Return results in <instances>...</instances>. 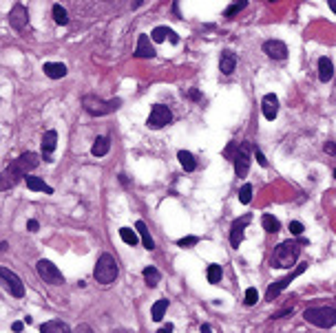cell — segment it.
<instances>
[{
  "label": "cell",
  "mask_w": 336,
  "mask_h": 333,
  "mask_svg": "<svg viewBox=\"0 0 336 333\" xmlns=\"http://www.w3.org/2000/svg\"><path fill=\"white\" fill-rule=\"evenodd\" d=\"M172 121V112H170V109L168 106H164V104H155L151 109V115H149V126L151 128H164L166 124H170Z\"/></svg>",
  "instance_id": "8"
},
{
  "label": "cell",
  "mask_w": 336,
  "mask_h": 333,
  "mask_svg": "<svg viewBox=\"0 0 336 333\" xmlns=\"http://www.w3.org/2000/svg\"><path fill=\"white\" fill-rule=\"evenodd\" d=\"M328 2H330V9L336 13V0H328Z\"/></svg>",
  "instance_id": "44"
},
{
  "label": "cell",
  "mask_w": 336,
  "mask_h": 333,
  "mask_svg": "<svg viewBox=\"0 0 336 333\" xmlns=\"http://www.w3.org/2000/svg\"><path fill=\"white\" fill-rule=\"evenodd\" d=\"M9 24H11L16 31H24L27 24H29L27 7H22V4H13L11 11H9Z\"/></svg>",
  "instance_id": "11"
},
{
  "label": "cell",
  "mask_w": 336,
  "mask_h": 333,
  "mask_svg": "<svg viewBox=\"0 0 336 333\" xmlns=\"http://www.w3.org/2000/svg\"><path fill=\"white\" fill-rule=\"evenodd\" d=\"M151 35H153V40H155V42H164L166 38L170 40L172 44H177V42H179L177 33H175V31H170L168 27H155V29H153V33H151Z\"/></svg>",
  "instance_id": "20"
},
{
  "label": "cell",
  "mask_w": 336,
  "mask_h": 333,
  "mask_svg": "<svg viewBox=\"0 0 336 333\" xmlns=\"http://www.w3.org/2000/svg\"><path fill=\"white\" fill-rule=\"evenodd\" d=\"M142 276H144V280H146V285L149 287H157L160 285V280H162L160 269H155V267H146L144 271H142Z\"/></svg>",
  "instance_id": "28"
},
{
  "label": "cell",
  "mask_w": 336,
  "mask_h": 333,
  "mask_svg": "<svg viewBox=\"0 0 336 333\" xmlns=\"http://www.w3.org/2000/svg\"><path fill=\"white\" fill-rule=\"evenodd\" d=\"M75 331H91V327H86V325H78V327H75Z\"/></svg>",
  "instance_id": "42"
},
{
  "label": "cell",
  "mask_w": 336,
  "mask_h": 333,
  "mask_svg": "<svg viewBox=\"0 0 336 333\" xmlns=\"http://www.w3.org/2000/svg\"><path fill=\"white\" fill-rule=\"evenodd\" d=\"M135 229L140 232V238H142V243H144V247H146V249H155V240L151 238L149 229H146V223H144V221H137V223H135Z\"/></svg>",
  "instance_id": "24"
},
{
  "label": "cell",
  "mask_w": 336,
  "mask_h": 333,
  "mask_svg": "<svg viewBox=\"0 0 336 333\" xmlns=\"http://www.w3.org/2000/svg\"><path fill=\"white\" fill-rule=\"evenodd\" d=\"M261 111H263V117L272 121L274 117L279 115V97L274 95V93L263 95V100H261Z\"/></svg>",
  "instance_id": "14"
},
{
  "label": "cell",
  "mask_w": 336,
  "mask_h": 333,
  "mask_svg": "<svg viewBox=\"0 0 336 333\" xmlns=\"http://www.w3.org/2000/svg\"><path fill=\"white\" fill-rule=\"evenodd\" d=\"M177 159H179L181 168H184L186 172H192V170H197V161H195V157H192L190 152H186V150H179V152H177Z\"/></svg>",
  "instance_id": "25"
},
{
  "label": "cell",
  "mask_w": 336,
  "mask_h": 333,
  "mask_svg": "<svg viewBox=\"0 0 336 333\" xmlns=\"http://www.w3.org/2000/svg\"><path fill=\"white\" fill-rule=\"evenodd\" d=\"M290 232H292V236H301V234H303V223L290 221Z\"/></svg>",
  "instance_id": "36"
},
{
  "label": "cell",
  "mask_w": 336,
  "mask_h": 333,
  "mask_svg": "<svg viewBox=\"0 0 336 333\" xmlns=\"http://www.w3.org/2000/svg\"><path fill=\"white\" fill-rule=\"evenodd\" d=\"M303 318L314 327H321V329H330V327L336 325V309L334 307H310L305 309Z\"/></svg>",
  "instance_id": "5"
},
{
  "label": "cell",
  "mask_w": 336,
  "mask_h": 333,
  "mask_svg": "<svg viewBox=\"0 0 336 333\" xmlns=\"http://www.w3.org/2000/svg\"><path fill=\"white\" fill-rule=\"evenodd\" d=\"M109 150H111V139L109 137H98L95 143L91 146V155L93 157H104Z\"/></svg>",
  "instance_id": "22"
},
{
  "label": "cell",
  "mask_w": 336,
  "mask_h": 333,
  "mask_svg": "<svg viewBox=\"0 0 336 333\" xmlns=\"http://www.w3.org/2000/svg\"><path fill=\"white\" fill-rule=\"evenodd\" d=\"M263 53L272 60H286L288 58V47L281 40H266L263 42Z\"/></svg>",
  "instance_id": "12"
},
{
  "label": "cell",
  "mask_w": 336,
  "mask_h": 333,
  "mask_svg": "<svg viewBox=\"0 0 336 333\" xmlns=\"http://www.w3.org/2000/svg\"><path fill=\"white\" fill-rule=\"evenodd\" d=\"M82 106L89 115L102 117V115H109V112L118 111L122 106V100H102V97H95V95H84Z\"/></svg>",
  "instance_id": "4"
},
{
  "label": "cell",
  "mask_w": 336,
  "mask_h": 333,
  "mask_svg": "<svg viewBox=\"0 0 336 333\" xmlns=\"http://www.w3.org/2000/svg\"><path fill=\"white\" fill-rule=\"evenodd\" d=\"M257 300H259V291L254 289V287H250V289L246 291V305L252 307V305H257Z\"/></svg>",
  "instance_id": "34"
},
{
  "label": "cell",
  "mask_w": 336,
  "mask_h": 333,
  "mask_svg": "<svg viewBox=\"0 0 336 333\" xmlns=\"http://www.w3.org/2000/svg\"><path fill=\"white\" fill-rule=\"evenodd\" d=\"M254 157H257L259 166H263V168H266V166H268V159H266V157H263V152H261V150H259V148H257V150H254Z\"/></svg>",
  "instance_id": "38"
},
{
  "label": "cell",
  "mask_w": 336,
  "mask_h": 333,
  "mask_svg": "<svg viewBox=\"0 0 336 333\" xmlns=\"http://www.w3.org/2000/svg\"><path fill=\"white\" fill-rule=\"evenodd\" d=\"M292 314V309H283V311H279V314H274L272 318H283V316H290Z\"/></svg>",
  "instance_id": "40"
},
{
  "label": "cell",
  "mask_w": 336,
  "mask_h": 333,
  "mask_svg": "<svg viewBox=\"0 0 336 333\" xmlns=\"http://www.w3.org/2000/svg\"><path fill=\"white\" fill-rule=\"evenodd\" d=\"M142 2H144V0H135V2H133V9H137V7H140V4Z\"/></svg>",
  "instance_id": "45"
},
{
  "label": "cell",
  "mask_w": 336,
  "mask_h": 333,
  "mask_svg": "<svg viewBox=\"0 0 336 333\" xmlns=\"http://www.w3.org/2000/svg\"><path fill=\"white\" fill-rule=\"evenodd\" d=\"M252 221V217L250 214H246V217H241V219H237L235 223H232V227H230V243H232V247H239L241 245V240H243V229H246V225Z\"/></svg>",
  "instance_id": "13"
},
{
  "label": "cell",
  "mask_w": 336,
  "mask_h": 333,
  "mask_svg": "<svg viewBox=\"0 0 336 333\" xmlns=\"http://www.w3.org/2000/svg\"><path fill=\"white\" fill-rule=\"evenodd\" d=\"M160 331H162V333H168V331H172V325H164Z\"/></svg>",
  "instance_id": "43"
},
{
  "label": "cell",
  "mask_w": 336,
  "mask_h": 333,
  "mask_svg": "<svg viewBox=\"0 0 336 333\" xmlns=\"http://www.w3.org/2000/svg\"><path fill=\"white\" fill-rule=\"evenodd\" d=\"M120 238L124 240L126 245H137V240H140V232L137 229H131V227H120Z\"/></svg>",
  "instance_id": "27"
},
{
  "label": "cell",
  "mask_w": 336,
  "mask_h": 333,
  "mask_svg": "<svg viewBox=\"0 0 336 333\" xmlns=\"http://www.w3.org/2000/svg\"><path fill=\"white\" fill-rule=\"evenodd\" d=\"M237 69V55L232 51H223L221 53V60H219V71L223 75H232Z\"/></svg>",
  "instance_id": "17"
},
{
  "label": "cell",
  "mask_w": 336,
  "mask_h": 333,
  "mask_svg": "<svg viewBox=\"0 0 336 333\" xmlns=\"http://www.w3.org/2000/svg\"><path fill=\"white\" fill-rule=\"evenodd\" d=\"M118 274H120L118 260H115L111 254H102L98 258V263H95V269H93L95 280L102 285H111V283H115Z\"/></svg>",
  "instance_id": "3"
},
{
  "label": "cell",
  "mask_w": 336,
  "mask_h": 333,
  "mask_svg": "<svg viewBox=\"0 0 336 333\" xmlns=\"http://www.w3.org/2000/svg\"><path fill=\"white\" fill-rule=\"evenodd\" d=\"M246 4H248V0H235V2H232V7L226 9V16H228V18L235 16V13H239L241 9H246Z\"/></svg>",
  "instance_id": "33"
},
{
  "label": "cell",
  "mask_w": 336,
  "mask_h": 333,
  "mask_svg": "<svg viewBox=\"0 0 336 333\" xmlns=\"http://www.w3.org/2000/svg\"><path fill=\"white\" fill-rule=\"evenodd\" d=\"M27 227H29V232H38V221H35V219L27 221Z\"/></svg>",
  "instance_id": "39"
},
{
  "label": "cell",
  "mask_w": 336,
  "mask_h": 333,
  "mask_svg": "<svg viewBox=\"0 0 336 333\" xmlns=\"http://www.w3.org/2000/svg\"><path fill=\"white\" fill-rule=\"evenodd\" d=\"M303 271H305V265H299V267L294 269L292 274H288L286 278H281V280H277L274 285H270V287H268V291H266V298H268V300H274V298H277V296L281 294V291L286 289V287H288L290 283H292L294 278H297V276H301Z\"/></svg>",
  "instance_id": "9"
},
{
  "label": "cell",
  "mask_w": 336,
  "mask_h": 333,
  "mask_svg": "<svg viewBox=\"0 0 336 333\" xmlns=\"http://www.w3.org/2000/svg\"><path fill=\"white\" fill-rule=\"evenodd\" d=\"M261 225H263V229L270 234H277L279 229H281V223H279V219L277 217H272V214H263L261 217Z\"/></svg>",
  "instance_id": "26"
},
{
  "label": "cell",
  "mask_w": 336,
  "mask_h": 333,
  "mask_svg": "<svg viewBox=\"0 0 336 333\" xmlns=\"http://www.w3.org/2000/svg\"><path fill=\"white\" fill-rule=\"evenodd\" d=\"M42 71H44V75L51 78V80H60V78L67 75V66H64L62 62H44Z\"/></svg>",
  "instance_id": "19"
},
{
  "label": "cell",
  "mask_w": 336,
  "mask_h": 333,
  "mask_svg": "<svg viewBox=\"0 0 336 333\" xmlns=\"http://www.w3.org/2000/svg\"><path fill=\"white\" fill-rule=\"evenodd\" d=\"M0 278H2V287H4V289H7L11 296H16V298H22V296H24V285H22V280H20L9 267H0Z\"/></svg>",
  "instance_id": "7"
},
{
  "label": "cell",
  "mask_w": 336,
  "mask_h": 333,
  "mask_svg": "<svg viewBox=\"0 0 336 333\" xmlns=\"http://www.w3.org/2000/svg\"><path fill=\"white\" fill-rule=\"evenodd\" d=\"M323 150L328 152V155H336V143L334 141H325L323 143Z\"/></svg>",
  "instance_id": "37"
},
{
  "label": "cell",
  "mask_w": 336,
  "mask_h": 333,
  "mask_svg": "<svg viewBox=\"0 0 336 333\" xmlns=\"http://www.w3.org/2000/svg\"><path fill=\"white\" fill-rule=\"evenodd\" d=\"M40 331L42 333H67L69 327L64 325L62 320H49V322H44V325H40Z\"/></svg>",
  "instance_id": "23"
},
{
  "label": "cell",
  "mask_w": 336,
  "mask_h": 333,
  "mask_svg": "<svg viewBox=\"0 0 336 333\" xmlns=\"http://www.w3.org/2000/svg\"><path fill=\"white\" fill-rule=\"evenodd\" d=\"M308 243H310L308 238H299V240L290 238V240L279 243L272 252L270 265H272V267H279V269H290L299 260V256H301V245H308Z\"/></svg>",
  "instance_id": "1"
},
{
  "label": "cell",
  "mask_w": 336,
  "mask_h": 333,
  "mask_svg": "<svg viewBox=\"0 0 336 333\" xmlns=\"http://www.w3.org/2000/svg\"><path fill=\"white\" fill-rule=\"evenodd\" d=\"M55 146H58V132L47 130L42 135V157H44V161H51V155H53Z\"/></svg>",
  "instance_id": "15"
},
{
  "label": "cell",
  "mask_w": 336,
  "mask_h": 333,
  "mask_svg": "<svg viewBox=\"0 0 336 333\" xmlns=\"http://www.w3.org/2000/svg\"><path fill=\"white\" fill-rule=\"evenodd\" d=\"M24 181H27V188L29 190H33V192H44V194H53V188L47 186V183L42 181V179H38V177H24Z\"/></svg>",
  "instance_id": "21"
},
{
  "label": "cell",
  "mask_w": 336,
  "mask_h": 333,
  "mask_svg": "<svg viewBox=\"0 0 336 333\" xmlns=\"http://www.w3.org/2000/svg\"><path fill=\"white\" fill-rule=\"evenodd\" d=\"M239 201H241L243 206H248V203L252 201V186L250 183H243V188L239 190Z\"/></svg>",
  "instance_id": "32"
},
{
  "label": "cell",
  "mask_w": 336,
  "mask_h": 333,
  "mask_svg": "<svg viewBox=\"0 0 336 333\" xmlns=\"http://www.w3.org/2000/svg\"><path fill=\"white\" fill-rule=\"evenodd\" d=\"M206 276H208V283H212V285H219V283H221V276H223V271H221V265H208V271H206Z\"/></svg>",
  "instance_id": "29"
},
{
  "label": "cell",
  "mask_w": 336,
  "mask_h": 333,
  "mask_svg": "<svg viewBox=\"0 0 336 333\" xmlns=\"http://www.w3.org/2000/svg\"><path fill=\"white\" fill-rule=\"evenodd\" d=\"M135 55L137 58H155V49L151 44V38L146 33H142L137 38V47H135Z\"/></svg>",
  "instance_id": "16"
},
{
  "label": "cell",
  "mask_w": 336,
  "mask_h": 333,
  "mask_svg": "<svg viewBox=\"0 0 336 333\" xmlns=\"http://www.w3.org/2000/svg\"><path fill=\"white\" fill-rule=\"evenodd\" d=\"M22 322H13V325H11V331H22Z\"/></svg>",
  "instance_id": "41"
},
{
  "label": "cell",
  "mask_w": 336,
  "mask_h": 333,
  "mask_svg": "<svg viewBox=\"0 0 336 333\" xmlns=\"http://www.w3.org/2000/svg\"><path fill=\"white\" fill-rule=\"evenodd\" d=\"M332 78H334V64H332V60L323 55V58L319 60V80L323 82V84H328Z\"/></svg>",
  "instance_id": "18"
},
{
  "label": "cell",
  "mask_w": 336,
  "mask_h": 333,
  "mask_svg": "<svg viewBox=\"0 0 336 333\" xmlns=\"http://www.w3.org/2000/svg\"><path fill=\"white\" fill-rule=\"evenodd\" d=\"M197 243H199V238H197V236H186V238L177 240V245H179V247H190V245H197Z\"/></svg>",
  "instance_id": "35"
},
{
  "label": "cell",
  "mask_w": 336,
  "mask_h": 333,
  "mask_svg": "<svg viewBox=\"0 0 336 333\" xmlns=\"http://www.w3.org/2000/svg\"><path fill=\"white\" fill-rule=\"evenodd\" d=\"M38 163H40V157L35 155V152H24V155H20L18 159H13L7 170L2 172V190L13 186L20 177H27V172L33 170Z\"/></svg>",
  "instance_id": "2"
},
{
  "label": "cell",
  "mask_w": 336,
  "mask_h": 333,
  "mask_svg": "<svg viewBox=\"0 0 336 333\" xmlns=\"http://www.w3.org/2000/svg\"><path fill=\"white\" fill-rule=\"evenodd\" d=\"M53 20L58 24H69V13L62 4H53Z\"/></svg>",
  "instance_id": "31"
},
{
  "label": "cell",
  "mask_w": 336,
  "mask_h": 333,
  "mask_svg": "<svg viewBox=\"0 0 336 333\" xmlns=\"http://www.w3.org/2000/svg\"><path fill=\"white\" fill-rule=\"evenodd\" d=\"M272 2H274V0H272Z\"/></svg>",
  "instance_id": "47"
},
{
  "label": "cell",
  "mask_w": 336,
  "mask_h": 333,
  "mask_svg": "<svg viewBox=\"0 0 336 333\" xmlns=\"http://www.w3.org/2000/svg\"><path fill=\"white\" fill-rule=\"evenodd\" d=\"M35 269H38V276L44 280V283H49V285H62L64 283L62 271L47 258H40L38 263H35Z\"/></svg>",
  "instance_id": "6"
},
{
  "label": "cell",
  "mask_w": 336,
  "mask_h": 333,
  "mask_svg": "<svg viewBox=\"0 0 336 333\" xmlns=\"http://www.w3.org/2000/svg\"><path fill=\"white\" fill-rule=\"evenodd\" d=\"M248 170H250V143H241L239 146V152L235 157V172L237 177H246Z\"/></svg>",
  "instance_id": "10"
},
{
  "label": "cell",
  "mask_w": 336,
  "mask_h": 333,
  "mask_svg": "<svg viewBox=\"0 0 336 333\" xmlns=\"http://www.w3.org/2000/svg\"><path fill=\"white\" fill-rule=\"evenodd\" d=\"M334 179H336V168H334Z\"/></svg>",
  "instance_id": "46"
},
{
  "label": "cell",
  "mask_w": 336,
  "mask_h": 333,
  "mask_svg": "<svg viewBox=\"0 0 336 333\" xmlns=\"http://www.w3.org/2000/svg\"><path fill=\"white\" fill-rule=\"evenodd\" d=\"M166 309H168V300H157L155 305H153V320L155 322H160L162 318H164V314H166Z\"/></svg>",
  "instance_id": "30"
}]
</instances>
